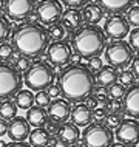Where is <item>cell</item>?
I'll use <instances>...</instances> for the list:
<instances>
[{
	"mask_svg": "<svg viewBox=\"0 0 139 147\" xmlns=\"http://www.w3.org/2000/svg\"><path fill=\"white\" fill-rule=\"evenodd\" d=\"M82 14H83V20L88 22V25H97L104 17V8L94 2L87 3L82 9Z\"/></svg>",
	"mask_w": 139,
	"mask_h": 147,
	"instance_id": "19",
	"label": "cell"
},
{
	"mask_svg": "<svg viewBox=\"0 0 139 147\" xmlns=\"http://www.w3.org/2000/svg\"><path fill=\"white\" fill-rule=\"evenodd\" d=\"M134 74H133V71L132 70H124L121 74H119V84H122L124 87H132L134 85Z\"/></svg>",
	"mask_w": 139,
	"mask_h": 147,
	"instance_id": "32",
	"label": "cell"
},
{
	"mask_svg": "<svg viewBox=\"0 0 139 147\" xmlns=\"http://www.w3.org/2000/svg\"><path fill=\"white\" fill-rule=\"evenodd\" d=\"M14 99H15L14 102L17 105V109L20 110H30L34 104V94L31 90H20L14 96Z\"/></svg>",
	"mask_w": 139,
	"mask_h": 147,
	"instance_id": "24",
	"label": "cell"
},
{
	"mask_svg": "<svg viewBox=\"0 0 139 147\" xmlns=\"http://www.w3.org/2000/svg\"><path fill=\"white\" fill-rule=\"evenodd\" d=\"M105 47L104 30L97 25H83L74 31L71 37V48L79 57L93 59L99 57Z\"/></svg>",
	"mask_w": 139,
	"mask_h": 147,
	"instance_id": "3",
	"label": "cell"
},
{
	"mask_svg": "<svg viewBox=\"0 0 139 147\" xmlns=\"http://www.w3.org/2000/svg\"><path fill=\"white\" fill-rule=\"evenodd\" d=\"M97 84L102 85V87H111L113 84H116L118 79H119V74L114 67L111 65H107V67H102V70L97 73Z\"/></svg>",
	"mask_w": 139,
	"mask_h": 147,
	"instance_id": "22",
	"label": "cell"
},
{
	"mask_svg": "<svg viewBox=\"0 0 139 147\" xmlns=\"http://www.w3.org/2000/svg\"><path fill=\"white\" fill-rule=\"evenodd\" d=\"M54 68L45 61H36L31 63L30 68L25 71L23 82L31 91H43L53 84L54 81Z\"/></svg>",
	"mask_w": 139,
	"mask_h": 147,
	"instance_id": "4",
	"label": "cell"
},
{
	"mask_svg": "<svg viewBox=\"0 0 139 147\" xmlns=\"http://www.w3.org/2000/svg\"><path fill=\"white\" fill-rule=\"evenodd\" d=\"M128 36H130V45H132V48L139 51V28L132 30V33Z\"/></svg>",
	"mask_w": 139,
	"mask_h": 147,
	"instance_id": "38",
	"label": "cell"
},
{
	"mask_svg": "<svg viewBox=\"0 0 139 147\" xmlns=\"http://www.w3.org/2000/svg\"><path fill=\"white\" fill-rule=\"evenodd\" d=\"M104 33L111 39L116 40H122L125 36L130 34V23L127 20V17L121 14H113L107 19L104 25Z\"/></svg>",
	"mask_w": 139,
	"mask_h": 147,
	"instance_id": "10",
	"label": "cell"
},
{
	"mask_svg": "<svg viewBox=\"0 0 139 147\" xmlns=\"http://www.w3.org/2000/svg\"><path fill=\"white\" fill-rule=\"evenodd\" d=\"M127 20L130 25H134L136 28H139V6H132L127 11Z\"/></svg>",
	"mask_w": 139,
	"mask_h": 147,
	"instance_id": "33",
	"label": "cell"
},
{
	"mask_svg": "<svg viewBox=\"0 0 139 147\" xmlns=\"http://www.w3.org/2000/svg\"><path fill=\"white\" fill-rule=\"evenodd\" d=\"M26 121L30 125L39 129V127H43L46 124V121H48V113H46V110L42 109V107H37V105L31 107L26 112Z\"/></svg>",
	"mask_w": 139,
	"mask_h": 147,
	"instance_id": "21",
	"label": "cell"
},
{
	"mask_svg": "<svg viewBox=\"0 0 139 147\" xmlns=\"http://www.w3.org/2000/svg\"><path fill=\"white\" fill-rule=\"evenodd\" d=\"M34 102L37 107H42V109H48V105L51 104V98L48 96L46 90L43 91H37V94H34Z\"/></svg>",
	"mask_w": 139,
	"mask_h": 147,
	"instance_id": "30",
	"label": "cell"
},
{
	"mask_svg": "<svg viewBox=\"0 0 139 147\" xmlns=\"http://www.w3.org/2000/svg\"><path fill=\"white\" fill-rule=\"evenodd\" d=\"M59 87H60L62 96L68 102L81 104L82 101H87V98L93 94L94 76L88 70V67L73 63L60 71Z\"/></svg>",
	"mask_w": 139,
	"mask_h": 147,
	"instance_id": "1",
	"label": "cell"
},
{
	"mask_svg": "<svg viewBox=\"0 0 139 147\" xmlns=\"http://www.w3.org/2000/svg\"><path fill=\"white\" fill-rule=\"evenodd\" d=\"M71 105L66 99H54L51 101V104L46 109L48 113V119L54 121L57 124H63V122H68V119L71 118Z\"/></svg>",
	"mask_w": 139,
	"mask_h": 147,
	"instance_id": "13",
	"label": "cell"
},
{
	"mask_svg": "<svg viewBox=\"0 0 139 147\" xmlns=\"http://www.w3.org/2000/svg\"><path fill=\"white\" fill-rule=\"evenodd\" d=\"M46 93L51 99H59V96H62V91H60V87L59 84H51L48 88H46Z\"/></svg>",
	"mask_w": 139,
	"mask_h": 147,
	"instance_id": "40",
	"label": "cell"
},
{
	"mask_svg": "<svg viewBox=\"0 0 139 147\" xmlns=\"http://www.w3.org/2000/svg\"><path fill=\"white\" fill-rule=\"evenodd\" d=\"M93 121V110L87 104H77L71 110V122L77 127H88Z\"/></svg>",
	"mask_w": 139,
	"mask_h": 147,
	"instance_id": "17",
	"label": "cell"
},
{
	"mask_svg": "<svg viewBox=\"0 0 139 147\" xmlns=\"http://www.w3.org/2000/svg\"><path fill=\"white\" fill-rule=\"evenodd\" d=\"M8 144H6V142L5 141H0V147H6Z\"/></svg>",
	"mask_w": 139,
	"mask_h": 147,
	"instance_id": "49",
	"label": "cell"
},
{
	"mask_svg": "<svg viewBox=\"0 0 139 147\" xmlns=\"http://www.w3.org/2000/svg\"><path fill=\"white\" fill-rule=\"evenodd\" d=\"M5 13L11 20H23L33 13L36 0H5Z\"/></svg>",
	"mask_w": 139,
	"mask_h": 147,
	"instance_id": "11",
	"label": "cell"
},
{
	"mask_svg": "<svg viewBox=\"0 0 139 147\" xmlns=\"http://www.w3.org/2000/svg\"><path fill=\"white\" fill-rule=\"evenodd\" d=\"M17 105H15L14 101H11V99H3L2 102H0V118L3 119V121H11V119H14L17 116Z\"/></svg>",
	"mask_w": 139,
	"mask_h": 147,
	"instance_id": "25",
	"label": "cell"
},
{
	"mask_svg": "<svg viewBox=\"0 0 139 147\" xmlns=\"http://www.w3.org/2000/svg\"><path fill=\"white\" fill-rule=\"evenodd\" d=\"M105 107H107V112H110V113H122L124 112V110H122L121 101H114V99H110L108 104H107Z\"/></svg>",
	"mask_w": 139,
	"mask_h": 147,
	"instance_id": "36",
	"label": "cell"
},
{
	"mask_svg": "<svg viewBox=\"0 0 139 147\" xmlns=\"http://www.w3.org/2000/svg\"><path fill=\"white\" fill-rule=\"evenodd\" d=\"M6 133H8V122L0 118V136H3Z\"/></svg>",
	"mask_w": 139,
	"mask_h": 147,
	"instance_id": "44",
	"label": "cell"
},
{
	"mask_svg": "<svg viewBox=\"0 0 139 147\" xmlns=\"http://www.w3.org/2000/svg\"><path fill=\"white\" fill-rule=\"evenodd\" d=\"M9 31H11V25H9V22H8L5 17H2V16H0V43L5 42V39L8 37Z\"/></svg>",
	"mask_w": 139,
	"mask_h": 147,
	"instance_id": "34",
	"label": "cell"
},
{
	"mask_svg": "<svg viewBox=\"0 0 139 147\" xmlns=\"http://www.w3.org/2000/svg\"><path fill=\"white\" fill-rule=\"evenodd\" d=\"M132 71H133L134 78L139 79V54H138V56H134L133 61H132Z\"/></svg>",
	"mask_w": 139,
	"mask_h": 147,
	"instance_id": "43",
	"label": "cell"
},
{
	"mask_svg": "<svg viewBox=\"0 0 139 147\" xmlns=\"http://www.w3.org/2000/svg\"><path fill=\"white\" fill-rule=\"evenodd\" d=\"M30 133L31 130H30V124H28L26 118L15 116L8 124V136L14 142H23L25 140H28Z\"/></svg>",
	"mask_w": 139,
	"mask_h": 147,
	"instance_id": "16",
	"label": "cell"
},
{
	"mask_svg": "<svg viewBox=\"0 0 139 147\" xmlns=\"http://www.w3.org/2000/svg\"><path fill=\"white\" fill-rule=\"evenodd\" d=\"M70 147H83V146H76V144H74V146H70Z\"/></svg>",
	"mask_w": 139,
	"mask_h": 147,
	"instance_id": "50",
	"label": "cell"
},
{
	"mask_svg": "<svg viewBox=\"0 0 139 147\" xmlns=\"http://www.w3.org/2000/svg\"><path fill=\"white\" fill-rule=\"evenodd\" d=\"M136 2H138V5H139V0H136Z\"/></svg>",
	"mask_w": 139,
	"mask_h": 147,
	"instance_id": "52",
	"label": "cell"
},
{
	"mask_svg": "<svg viewBox=\"0 0 139 147\" xmlns=\"http://www.w3.org/2000/svg\"><path fill=\"white\" fill-rule=\"evenodd\" d=\"M50 36L40 23H22L13 33V47L25 57H37L48 48Z\"/></svg>",
	"mask_w": 139,
	"mask_h": 147,
	"instance_id": "2",
	"label": "cell"
},
{
	"mask_svg": "<svg viewBox=\"0 0 139 147\" xmlns=\"http://www.w3.org/2000/svg\"><path fill=\"white\" fill-rule=\"evenodd\" d=\"M71 57H73V48L70 47V43L65 40L60 42H53L46 48V59L50 63H53L54 67H65L68 65Z\"/></svg>",
	"mask_w": 139,
	"mask_h": 147,
	"instance_id": "9",
	"label": "cell"
},
{
	"mask_svg": "<svg viewBox=\"0 0 139 147\" xmlns=\"http://www.w3.org/2000/svg\"><path fill=\"white\" fill-rule=\"evenodd\" d=\"M111 147H127V146H125V144H122V142H119V141H118L116 144H113Z\"/></svg>",
	"mask_w": 139,
	"mask_h": 147,
	"instance_id": "47",
	"label": "cell"
},
{
	"mask_svg": "<svg viewBox=\"0 0 139 147\" xmlns=\"http://www.w3.org/2000/svg\"><path fill=\"white\" fill-rule=\"evenodd\" d=\"M14 54V47L13 43L2 42L0 43V61H9Z\"/></svg>",
	"mask_w": 139,
	"mask_h": 147,
	"instance_id": "31",
	"label": "cell"
},
{
	"mask_svg": "<svg viewBox=\"0 0 139 147\" xmlns=\"http://www.w3.org/2000/svg\"><path fill=\"white\" fill-rule=\"evenodd\" d=\"M87 105L90 107V109H96V105H97V102H96V99H94L93 96H90V98H87Z\"/></svg>",
	"mask_w": 139,
	"mask_h": 147,
	"instance_id": "45",
	"label": "cell"
},
{
	"mask_svg": "<svg viewBox=\"0 0 139 147\" xmlns=\"http://www.w3.org/2000/svg\"><path fill=\"white\" fill-rule=\"evenodd\" d=\"M22 76L14 67L0 63V99H9L22 90Z\"/></svg>",
	"mask_w": 139,
	"mask_h": 147,
	"instance_id": "7",
	"label": "cell"
},
{
	"mask_svg": "<svg viewBox=\"0 0 139 147\" xmlns=\"http://www.w3.org/2000/svg\"><path fill=\"white\" fill-rule=\"evenodd\" d=\"M125 91H127L125 87L122 84H119V82H116V84L108 87V96H110V99H114V101H121L125 96Z\"/></svg>",
	"mask_w": 139,
	"mask_h": 147,
	"instance_id": "28",
	"label": "cell"
},
{
	"mask_svg": "<svg viewBox=\"0 0 139 147\" xmlns=\"http://www.w3.org/2000/svg\"><path fill=\"white\" fill-rule=\"evenodd\" d=\"M46 31H48L50 39H53L54 42L63 40V39L66 37V34H68V30H66L62 23H54V25H51Z\"/></svg>",
	"mask_w": 139,
	"mask_h": 147,
	"instance_id": "26",
	"label": "cell"
},
{
	"mask_svg": "<svg viewBox=\"0 0 139 147\" xmlns=\"http://www.w3.org/2000/svg\"><path fill=\"white\" fill-rule=\"evenodd\" d=\"M82 22H83V14H82V11L76 9V8L65 9L60 19V23L68 31H77L82 26Z\"/></svg>",
	"mask_w": 139,
	"mask_h": 147,
	"instance_id": "18",
	"label": "cell"
},
{
	"mask_svg": "<svg viewBox=\"0 0 139 147\" xmlns=\"http://www.w3.org/2000/svg\"><path fill=\"white\" fill-rule=\"evenodd\" d=\"M122 110L132 119L139 118V84L132 85L125 91V96L122 99Z\"/></svg>",
	"mask_w": 139,
	"mask_h": 147,
	"instance_id": "15",
	"label": "cell"
},
{
	"mask_svg": "<svg viewBox=\"0 0 139 147\" xmlns=\"http://www.w3.org/2000/svg\"><path fill=\"white\" fill-rule=\"evenodd\" d=\"M6 147H31L30 144H25V142H9V144H8Z\"/></svg>",
	"mask_w": 139,
	"mask_h": 147,
	"instance_id": "46",
	"label": "cell"
},
{
	"mask_svg": "<svg viewBox=\"0 0 139 147\" xmlns=\"http://www.w3.org/2000/svg\"><path fill=\"white\" fill-rule=\"evenodd\" d=\"M30 65H31V63H30V59H28V57H25V56H20L19 59H15L14 68L17 70L19 73H22V71L25 73V71H26L28 68H30Z\"/></svg>",
	"mask_w": 139,
	"mask_h": 147,
	"instance_id": "35",
	"label": "cell"
},
{
	"mask_svg": "<svg viewBox=\"0 0 139 147\" xmlns=\"http://www.w3.org/2000/svg\"><path fill=\"white\" fill-rule=\"evenodd\" d=\"M28 140H30L31 147H46V146H50L51 135L45 130V127H39V129H34L30 133Z\"/></svg>",
	"mask_w": 139,
	"mask_h": 147,
	"instance_id": "23",
	"label": "cell"
},
{
	"mask_svg": "<svg viewBox=\"0 0 139 147\" xmlns=\"http://www.w3.org/2000/svg\"><path fill=\"white\" fill-rule=\"evenodd\" d=\"M36 14H37V19L43 25L51 26L54 23H57L63 14L60 0H40L37 8H36Z\"/></svg>",
	"mask_w": 139,
	"mask_h": 147,
	"instance_id": "8",
	"label": "cell"
},
{
	"mask_svg": "<svg viewBox=\"0 0 139 147\" xmlns=\"http://www.w3.org/2000/svg\"><path fill=\"white\" fill-rule=\"evenodd\" d=\"M46 147H56V146H46Z\"/></svg>",
	"mask_w": 139,
	"mask_h": 147,
	"instance_id": "51",
	"label": "cell"
},
{
	"mask_svg": "<svg viewBox=\"0 0 139 147\" xmlns=\"http://www.w3.org/2000/svg\"><path fill=\"white\" fill-rule=\"evenodd\" d=\"M91 96L96 99V102H97V104H101V105H107V104H108V101H110L108 88H107V87H102V85L94 87L93 94H91Z\"/></svg>",
	"mask_w": 139,
	"mask_h": 147,
	"instance_id": "27",
	"label": "cell"
},
{
	"mask_svg": "<svg viewBox=\"0 0 139 147\" xmlns=\"http://www.w3.org/2000/svg\"><path fill=\"white\" fill-rule=\"evenodd\" d=\"M107 115H108V112H107V107H96V109L93 110V119H96V121H104V119L107 118Z\"/></svg>",
	"mask_w": 139,
	"mask_h": 147,
	"instance_id": "39",
	"label": "cell"
},
{
	"mask_svg": "<svg viewBox=\"0 0 139 147\" xmlns=\"http://www.w3.org/2000/svg\"><path fill=\"white\" fill-rule=\"evenodd\" d=\"M3 6H5V0H0V9H3Z\"/></svg>",
	"mask_w": 139,
	"mask_h": 147,
	"instance_id": "48",
	"label": "cell"
},
{
	"mask_svg": "<svg viewBox=\"0 0 139 147\" xmlns=\"http://www.w3.org/2000/svg\"><path fill=\"white\" fill-rule=\"evenodd\" d=\"M97 2L104 9H107V13L111 14H121L124 11H128L133 5V0H97Z\"/></svg>",
	"mask_w": 139,
	"mask_h": 147,
	"instance_id": "20",
	"label": "cell"
},
{
	"mask_svg": "<svg viewBox=\"0 0 139 147\" xmlns=\"http://www.w3.org/2000/svg\"><path fill=\"white\" fill-rule=\"evenodd\" d=\"M102 59H99V57H93V59H90V62H88V70L91 71V73H99V71L102 70Z\"/></svg>",
	"mask_w": 139,
	"mask_h": 147,
	"instance_id": "37",
	"label": "cell"
},
{
	"mask_svg": "<svg viewBox=\"0 0 139 147\" xmlns=\"http://www.w3.org/2000/svg\"><path fill=\"white\" fill-rule=\"evenodd\" d=\"M59 127H60V124H57V122L50 121V119H48V121H46V124H45V130L51 135V136H53V135H57Z\"/></svg>",
	"mask_w": 139,
	"mask_h": 147,
	"instance_id": "42",
	"label": "cell"
},
{
	"mask_svg": "<svg viewBox=\"0 0 139 147\" xmlns=\"http://www.w3.org/2000/svg\"><path fill=\"white\" fill-rule=\"evenodd\" d=\"M113 132L104 122H91L82 132L83 147H111L113 146Z\"/></svg>",
	"mask_w": 139,
	"mask_h": 147,
	"instance_id": "6",
	"label": "cell"
},
{
	"mask_svg": "<svg viewBox=\"0 0 139 147\" xmlns=\"http://www.w3.org/2000/svg\"><path fill=\"white\" fill-rule=\"evenodd\" d=\"M133 48L128 42L125 40H114L107 47L104 57L108 65L114 67V68H125L132 63L134 53Z\"/></svg>",
	"mask_w": 139,
	"mask_h": 147,
	"instance_id": "5",
	"label": "cell"
},
{
	"mask_svg": "<svg viewBox=\"0 0 139 147\" xmlns=\"http://www.w3.org/2000/svg\"><path fill=\"white\" fill-rule=\"evenodd\" d=\"M60 3L66 5L68 8H79V6H85L87 3H90V0H60Z\"/></svg>",
	"mask_w": 139,
	"mask_h": 147,
	"instance_id": "41",
	"label": "cell"
},
{
	"mask_svg": "<svg viewBox=\"0 0 139 147\" xmlns=\"http://www.w3.org/2000/svg\"><path fill=\"white\" fill-rule=\"evenodd\" d=\"M81 138L79 127L74 125L73 122H63L59 127V132L56 135V147H66V146H74Z\"/></svg>",
	"mask_w": 139,
	"mask_h": 147,
	"instance_id": "14",
	"label": "cell"
},
{
	"mask_svg": "<svg viewBox=\"0 0 139 147\" xmlns=\"http://www.w3.org/2000/svg\"><path fill=\"white\" fill-rule=\"evenodd\" d=\"M104 124L108 127V129H118L119 125H121V122L124 121V116H122V113H108L107 115V118L104 119Z\"/></svg>",
	"mask_w": 139,
	"mask_h": 147,
	"instance_id": "29",
	"label": "cell"
},
{
	"mask_svg": "<svg viewBox=\"0 0 139 147\" xmlns=\"http://www.w3.org/2000/svg\"><path fill=\"white\" fill-rule=\"evenodd\" d=\"M114 135H116L118 141L125 146L138 144L139 142V122L132 118H127V119L124 118V121L116 129Z\"/></svg>",
	"mask_w": 139,
	"mask_h": 147,
	"instance_id": "12",
	"label": "cell"
}]
</instances>
